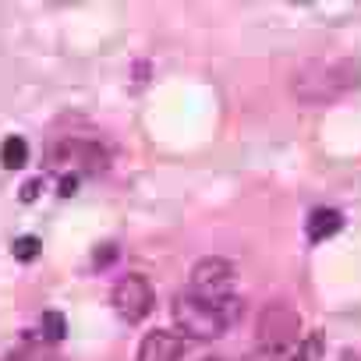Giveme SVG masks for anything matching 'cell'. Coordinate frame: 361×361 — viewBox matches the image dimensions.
<instances>
[{
    "label": "cell",
    "instance_id": "cell-9",
    "mask_svg": "<svg viewBox=\"0 0 361 361\" xmlns=\"http://www.w3.org/2000/svg\"><path fill=\"white\" fill-rule=\"evenodd\" d=\"M4 361H64V357L57 354V347H54V343L25 340V343H22V347H15Z\"/></svg>",
    "mask_w": 361,
    "mask_h": 361
},
{
    "label": "cell",
    "instance_id": "cell-3",
    "mask_svg": "<svg viewBox=\"0 0 361 361\" xmlns=\"http://www.w3.org/2000/svg\"><path fill=\"white\" fill-rule=\"evenodd\" d=\"M110 163L106 149L96 142H78V138H64L57 145L47 149V166L61 170L64 180H78L82 173H99Z\"/></svg>",
    "mask_w": 361,
    "mask_h": 361
},
{
    "label": "cell",
    "instance_id": "cell-11",
    "mask_svg": "<svg viewBox=\"0 0 361 361\" xmlns=\"http://www.w3.org/2000/svg\"><path fill=\"white\" fill-rule=\"evenodd\" d=\"M64 333H68V329H64V312H47V315H43V329L32 333L29 340H39V343H54V347H57V343L64 340Z\"/></svg>",
    "mask_w": 361,
    "mask_h": 361
},
{
    "label": "cell",
    "instance_id": "cell-6",
    "mask_svg": "<svg viewBox=\"0 0 361 361\" xmlns=\"http://www.w3.org/2000/svg\"><path fill=\"white\" fill-rule=\"evenodd\" d=\"M152 283L145 280V276H138V273H128L117 287H114V312L124 319V322H131V326H138L149 312H152Z\"/></svg>",
    "mask_w": 361,
    "mask_h": 361
},
{
    "label": "cell",
    "instance_id": "cell-2",
    "mask_svg": "<svg viewBox=\"0 0 361 361\" xmlns=\"http://www.w3.org/2000/svg\"><path fill=\"white\" fill-rule=\"evenodd\" d=\"M357 64L354 61H329L326 64V71H319V64H308L301 75H298V82H294V89H298V96H301V103H329V99H336L340 92H347V89H354L357 85Z\"/></svg>",
    "mask_w": 361,
    "mask_h": 361
},
{
    "label": "cell",
    "instance_id": "cell-13",
    "mask_svg": "<svg viewBox=\"0 0 361 361\" xmlns=\"http://www.w3.org/2000/svg\"><path fill=\"white\" fill-rule=\"evenodd\" d=\"M322 347H326L322 333H312V336L298 347V357H294V361H322Z\"/></svg>",
    "mask_w": 361,
    "mask_h": 361
},
{
    "label": "cell",
    "instance_id": "cell-7",
    "mask_svg": "<svg viewBox=\"0 0 361 361\" xmlns=\"http://www.w3.org/2000/svg\"><path fill=\"white\" fill-rule=\"evenodd\" d=\"M180 350H185V343H180L177 333H170V329H152V333H145V340L138 343V357H135V361H180Z\"/></svg>",
    "mask_w": 361,
    "mask_h": 361
},
{
    "label": "cell",
    "instance_id": "cell-15",
    "mask_svg": "<svg viewBox=\"0 0 361 361\" xmlns=\"http://www.w3.org/2000/svg\"><path fill=\"white\" fill-rule=\"evenodd\" d=\"M206 361H216V357H206Z\"/></svg>",
    "mask_w": 361,
    "mask_h": 361
},
{
    "label": "cell",
    "instance_id": "cell-4",
    "mask_svg": "<svg viewBox=\"0 0 361 361\" xmlns=\"http://www.w3.org/2000/svg\"><path fill=\"white\" fill-rule=\"evenodd\" d=\"M298 312L287 305V301H269L259 315V326H255V340H259V350L266 354H283L294 340H298Z\"/></svg>",
    "mask_w": 361,
    "mask_h": 361
},
{
    "label": "cell",
    "instance_id": "cell-10",
    "mask_svg": "<svg viewBox=\"0 0 361 361\" xmlns=\"http://www.w3.org/2000/svg\"><path fill=\"white\" fill-rule=\"evenodd\" d=\"M0 163H4L8 170H22L29 163V142L22 135H8L4 145H0Z\"/></svg>",
    "mask_w": 361,
    "mask_h": 361
},
{
    "label": "cell",
    "instance_id": "cell-12",
    "mask_svg": "<svg viewBox=\"0 0 361 361\" xmlns=\"http://www.w3.org/2000/svg\"><path fill=\"white\" fill-rule=\"evenodd\" d=\"M39 238H32V234H25V238H18L15 245H11V255L18 259V262H32V259H39Z\"/></svg>",
    "mask_w": 361,
    "mask_h": 361
},
{
    "label": "cell",
    "instance_id": "cell-1",
    "mask_svg": "<svg viewBox=\"0 0 361 361\" xmlns=\"http://www.w3.org/2000/svg\"><path fill=\"white\" fill-rule=\"evenodd\" d=\"M238 315V305H213L192 290L177 294L173 298V322L177 329L192 336V340H216L227 333V326L234 322Z\"/></svg>",
    "mask_w": 361,
    "mask_h": 361
},
{
    "label": "cell",
    "instance_id": "cell-8",
    "mask_svg": "<svg viewBox=\"0 0 361 361\" xmlns=\"http://www.w3.org/2000/svg\"><path fill=\"white\" fill-rule=\"evenodd\" d=\"M343 231V216L336 209H315L308 213V238L319 245V241H329L333 234Z\"/></svg>",
    "mask_w": 361,
    "mask_h": 361
},
{
    "label": "cell",
    "instance_id": "cell-5",
    "mask_svg": "<svg viewBox=\"0 0 361 361\" xmlns=\"http://www.w3.org/2000/svg\"><path fill=\"white\" fill-rule=\"evenodd\" d=\"M238 287V273L227 259H202L192 269V294L213 301V305H238L234 298Z\"/></svg>",
    "mask_w": 361,
    "mask_h": 361
},
{
    "label": "cell",
    "instance_id": "cell-14",
    "mask_svg": "<svg viewBox=\"0 0 361 361\" xmlns=\"http://www.w3.org/2000/svg\"><path fill=\"white\" fill-rule=\"evenodd\" d=\"M340 361H357V354H354V350H343V357H340Z\"/></svg>",
    "mask_w": 361,
    "mask_h": 361
}]
</instances>
